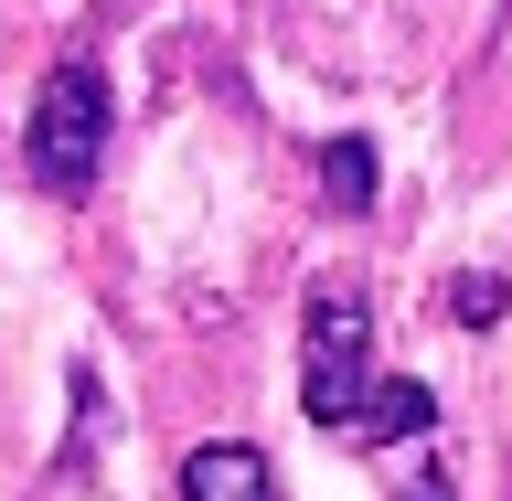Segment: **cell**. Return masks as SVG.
I'll return each instance as SVG.
<instances>
[{
	"mask_svg": "<svg viewBox=\"0 0 512 501\" xmlns=\"http://www.w3.org/2000/svg\"><path fill=\"white\" fill-rule=\"evenodd\" d=\"M395 501H448V480H438V470H416V480H406Z\"/></svg>",
	"mask_w": 512,
	"mask_h": 501,
	"instance_id": "52a82bcc",
	"label": "cell"
},
{
	"mask_svg": "<svg viewBox=\"0 0 512 501\" xmlns=\"http://www.w3.org/2000/svg\"><path fill=\"white\" fill-rule=\"evenodd\" d=\"M374 182H384V171H374V139H352V128H342V139H320V192H331L342 214H374Z\"/></svg>",
	"mask_w": 512,
	"mask_h": 501,
	"instance_id": "5b68a950",
	"label": "cell"
},
{
	"mask_svg": "<svg viewBox=\"0 0 512 501\" xmlns=\"http://www.w3.org/2000/svg\"><path fill=\"white\" fill-rule=\"evenodd\" d=\"M438 299H448V320H459V331H491V320L512 310V278H491V267H459Z\"/></svg>",
	"mask_w": 512,
	"mask_h": 501,
	"instance_id": "8992f818",
	"label": "cell"
},
{
	"mask_svg": "<svg viewBox=\"0 0 512 501\" xmlns=\"http://www.w3.org/2000/svg\"><path fill=\"white\" fill-rule=\"evenodd\" d=\"M107 128H118L107 64H96V54H54V64H43V86H32V118H22V171H32V192L86 203L96 171H107Z\"/></svg>",
	"mask_w": 512,
	"mask_h": 501,
	"instance_id": "6da1fadb",
	"label": "cell"
},
{
	"mask_svg": "<svg viewBox=\"0 0 512 501\" xmlns=\"http://www.w3.org/2000/svg\"><path fill=\"white\" fill-rule=\"evenodd\" d=\"M182 501H288V491H278V470H267V448L203 438V448L182 459Z\"/></svg>",
	"mask_w": 512,
	"mask_h": 501,
	"instance_id": "3957f363",
	"label": "cell"
},
{
	"mask_svg": "<svg viewBox=\"0 0 512 501\" xmlns=\"http://www.w3.org/2000/svg\"><path fill=\"white\" fill-rule=\"evenodd\" d=\"M427 427H438V384L384 374L374 395H363V416H352L342 438H352V448H395V438H427Z\"/></svg>",
	"mask_w": 512,
	"mask_h": 501,
	"instance_id": "277c9868",
	"label": "cell"
},
{
	"mask_svg": "<svg viewBox=\"0 0 512 501\" xmlns=\"http://www.w3.org/2000/svg\"><path fill=\"white\" fill-rule=\"evenodd\" d=\"M374 384H384L374 374V299H363V278H320L310 320H299V406H310V427L342 438Z\"/></svg>",
	"mask_w": 512,
	"mask_h": 501,
	"instance_id": "7a4b0ae2",
	"label": "cell"
}]
</instances>
